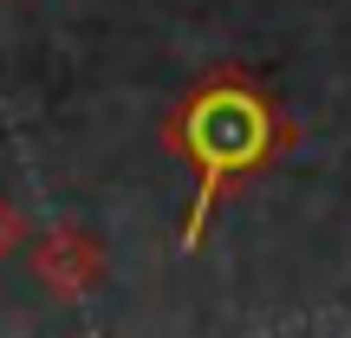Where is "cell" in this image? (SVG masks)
Segmentation results:
<instances>
[{"label": "cell", "instance_id": "cell-1", "mask_svg": "<svg viewBox=\"0 0 351 338\" xmlns=\"http://www.w3.org/2000/svg\"><path fill=\"white\" fill-rule=\"evenodd\" d=\"M189 150L208 163V182H221L228 163H247L261 150V111L241 91H215L195 117H189Z\"/></svg>", "mask_w": 351, "mask_h": 338}]
</instances>
